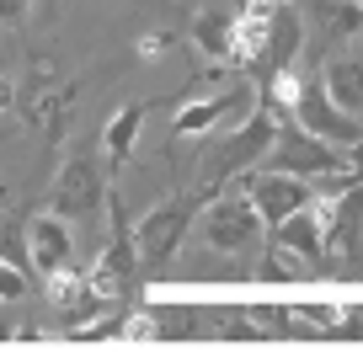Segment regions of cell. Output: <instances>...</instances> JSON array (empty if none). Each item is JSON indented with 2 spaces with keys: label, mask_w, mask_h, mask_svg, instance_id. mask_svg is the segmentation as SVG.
Wrapping results in <instances>:
<instances>
[{
  "label": "cell",
  "mask_w": 363,
  "mask_h": 352,
  "mask_svg": "<svg viewBox=\"0 0 363 352\" xmlns=\"http://www.w3.org/2000/svg\"><path fill=\"white\" fill-rule=\"evenodd\" d=\"M193 219H198V198H171V203L150 208V214L134 225L139 267H145L150 278H160V273H166V261L182 251V235L193 229Z\"/></svg>",
  "instance_id": "obj_1"
},
{
  "label": "cell",
  "mask_w": 363,
  "mask_h": 352,
  "mask_svg": "<svg viewBox=\"0 0 363 352\" xmlns=\"http://www.w3.org/2000/svg\"><path fill=\"white\" fill-rule=\"evenodd\" d=\"M262 166L272 171H294V176H331V171H347V149L342 144H326L320 134H310L305 123L284 118L278 123V139H272L267 160Z\"/></svg>",
  "instance_id": "obj_2"
},
{
  "label": "cell",
  "mask_w": 363,
  "mask_h": 352,
  "mask_svg": "<svg viewBox=\"0 0 363 352\" xmlns=\"http://www.w3.org/2000/svg\"><path fill=\"white\" fill-rule=\"evenodd\" d=\"M235 182H240V193H246L251 203L262 208L267 229H272V225H284L289 214H299L305 203H315V187H310V176H294V171L257 166V171H240Z\"/></svg>",
  "instance_id": "obj_3"
},
{
  "label": "cell",
  "mask_w": 363,
  "mask_h": 352,
  "mask_svg": "<svg viewBox=\"0 0 363 352\" xmlns=\"http://www.w3.org/2000/svg\"><path fill=\"white\" fill-rule=\"evenodd\" d=\"M278 123H284V118L262 102L257 113H251L246 123H240L235 134L214 149V160H208V166H214V171H208V176H214V187L225 182V176H240V171L262 166V160H267V149H272V139H278Z\"/></svg>",
  "instance_id": "obj_4"
},
{
  "label": "cell",
  "mask_w": 363,
  "mask_h": 352,
  "mask_svg": "<svg viewBox=\"0 0 363 352\" xmlns=\"http://www.w3.org/2000/svg\"><path fill=\"white\" fill-rule=\"evenodd\" d=\"M262 235H267V219H262V208L251 203L246 193L208 203V214H203V240H208V251L235 256V251H251Z\"/></svg>",
  "instance_id": "obj_5"
},
{
  "label": "cell",
  "mask_w": 363,
  "mask_h": 352,
  "mask_svg": "<svg viewBox=\"0 0 363 352\" xmlns=\"http://www.w3.org/2000/svg\"><path fill=\"white\" fill-rule=\"evenodd\" d=\"M294 123H305L310 134H320L326 144H342V149L363 144V118L342 113V107L331 102L326 80H305V96H299V113H294Z\"/></svg>",
  "instance_id": "obj_6"
},
{
  "label": "cell",
  "mask_w": 363,
  "mask_h": 352,
  "mask_svg": "<svg viewBox=\"0 0 363 352\" xmlns=\"http://www.w3.org/2000/svg\"><path fill=\"white\" fill-rule=\"evenodd\" d=\"M272 246H284V251H294V256H305L310 267H320V261H326V251H331L320 198H315V203H305L299 214H289L284 225H272Z\"/></svg>",
  "instance_id": "obj_7"
},
{
  "label": "cell",
  "mask_w": 363,
  "mask_h": 352,
  "mask_svg": "<svg viewBox=\"0 0 363 352\" xmlns=\"http://www.w3.org/2000/svg\"><path fill=\"white\" fill-rule=\"evenodd\" d=\"M96 203H102V176H96V166H91L86 155L65 160V166H59V182H54L48 208L65 214V219H80L86 208H96Z\"/></svg>",
  "instance_id": "obj_8"
},
{
  "label": "cell",
  "mask_w": 363,
  "mask_h": 352,
  "mask_svg": "<svg viewBox=\"0 0 363 352\" xmlns=\"http://www.w3.org/2000/svg\"><path fill=\"white\" fill-rule=\"evenodd\" d=\"M27 240H33V267L38 273H59V267H69V251H75V235H69V219L65 214H33L27 219Z\"/></svg>",
  "instance_id": "obj_9"
},
{
  "label": "cell",
  "mask_w": 363,
  "mask_h": 352,
  "mask_svg": "<svg viewBox=\"0 0 363 352\" xmlns=\"http://www.w3.org/2000/svg\"><path fill=\"white\" fill-rule=\"evenodd\" d=\"M134 273H145V267H139V246H134V229H123L118 225V235H113V246L102 251V261H96V267H91V288H96V294L102 299H113L118 288L128 283V278Z\"/></svg>",
  "instance_id": "obj_10"
},
{
  "label": "cell",
  "mask_w": 363,
  "mask_h": 352,
  "mask_svg": "<svg viewBox=\"0 0 363 352\" xmlns=\"http://www.w3.org/2000/svg\"><path fill=\"white\" fill-rule=\"evenodd\" d=\"M272 16H278V0H272V6H246V11L235 16V64L262 69L267 43H272Z\"/></svg>",
  "instance_id": "obj_11"
},
{
  "label": "cell",
  "mask_w": 363,
  "mask_h": 352,
  "mask_svg": "<svg viewBox=\"0 0 363 352\" xmlns=\"http://www.w3.org/2000/svg\"><path fill=\"white\" fill-rule=\"evenodd\" d=\"M320 80H326L331 102H337L342 113L363 118V54H342V59H331Z\"/></svg>",
  "instance_id": "obj_12"
},
{
  "label": "cell",
  "mask_w": 363,
  "mask_h": 352,
  "mask_svg": "<svg viewBox=\"0 0 363 352\" xmlns=\"http://www.w3.org/2000/svg\"><path fill=\"white\" fill-rule=\"evenodd\" d=\"M145 113H150L145 102H128V107H118V113L107 118L102 149H107V166H113V171H123V166H128V155H134V139H139V123H145Z\"/></svg>",
  "instance_id": "obj_13"
},
{
  "label": "cell",
  "mask_w": 363,
  "mask_h": 352,
  "mask_svg": "<svg viewBox=\"0 0 363 352\" xmlns=\"http://www.w3.org/2000/svg\"><path fill=\"white\" fill-rule=\"evenodd\" d=\"M246 102L240 91H225V96H208V102H187L177 113V123H171V134L177 139H198V134H208V128L219 123V118H230L235 107Z\"/></svg>",
  "instance_id": "obj_14"
},
{
  "label": "cell",
  "mask_w": 363,
  "mask_h": 352,
  "mask_svg": "<svg viewBox=\"0 0 363 352\" xmlns=\"http://www.w3.org/2000/svg\"><path fill=\"white\" fill-rule=\"evenodd\" d=\"M299 43H305L299 11L278 6V16H272V43H267V59H262V75H272V69H289V64H294V54H299Z\"/></svg>",
  "instance_id": "obj_15"
},
{
  "label": "cell",
  "mask_w": 363,
  "mask_h": 352,
  "mask_svg": "<svg viewBox=\"0 0 363 352\" xmlns=\"http://www.w3.org/2000/svg\"><path fill=\"white\" fill-rule=\"evenodd\" d=\"M193 43L203 48L208 59H235V16L198 11V22H193Z\"/></svg>",
  "instance_id": "obj_16"
},
{
  "label": "cell",
  "mask_w": 363,
  "mask_h": 352,
  "mask_svg": "<svg viewBox=\"0 0 363 352\" xmlns=\"http://www.w3.org/2000/svg\"><path fill=\"white\" fill-rule=\"evenodd\" d=\"M262 86H267V107H272L278 118H294V113H299V96H305V75H299L294 64H289V69H272Z\"/></svg>",
  "instance_id": "obj_17"
},
{
  "label": "cell",
  "mask_w": 363,
  "mask_h": 352,
  "mask_svg": "<svg viewBox=\"0 0 363 352\" xmlns=\"http://www.w3.org/2000/svg\"><path fill=\"white\" fill-rule=\"evenodd\" d=\"M310 6H315L320 33H326V38H352L363 27V6H358V0H310Z\"/></svg>",
  "instance_id": "obj_18"
},
{
  "label": "cell",
  "mask_w": 363,
  "mask_h": 352,
  "mask_svg": "<svg viewBox=\"0 0 363 352\" xmlns=\"http://www.w3.org/2000/svg\"><path fill=\"white\" fill-rule=\"evenodd\" d=\"M96 288H91V278H80L75 267H59V273H48V299H54L59 310H75L80 299H91Z\"/></svg>",
  "instance_id": "obj_19"
},
{
  "label": "cell",
  "mask_w": 363,
  "mask_h": 352,
  "mask_svg": "<svg viewBox=\"0 0 363 352\" xmlns=\"http://www.w3.org/2000/svg\"><path fill=\"white\" fill-rule=\"evenodd\" d=\"M0 261H11V267L33 273V240H27V225L0 219Z\"/></svg>",
  "instance_id": "obj_20"
},
{
  "label": "cell",
  "mask_w": 363,
  "mask_h": 352,
  "mask_svg": "<svg viewBox=\"0 0 363 352\" xmlns=\"http://www.w3.org/2000/svg\"><path fill=\"white\" fill-rule=\"evenodd\" d=\"M118 341H123V347L160 341V315H155V310H134V315H123V331H118Z\"/></svg>",
  "instance_id": "obj_21"
},
{
  "label": "cell",
  "mask_w": 363,
  "mask_h": 352,
  "mask_svg": "<svg viewBox=\"0 0 363 352\" xmlns=\"http://www.w3.org/2000/svg\"><path fill=\"white\" fill-rule=\"evenodd\" d=\"M160 315V341H187V336H198V315L193 310H155Z\"/></svg>",
  "instance_id": "obj_22"
},
{
  "label": "cell",
  "mask_w": 363,
  "mask_h": 352,
  "mask_svg": "<svg viewBox=\"0 0 363 352\" xmlns=\"http://www.w3.org/2000/svg\"><path fill=\"white\" fill-rule=\"evenodd\" d=\"M22 294H27V273L11 267V261H0V299L11 305V299H22Z\"/></svg>",
  "instance_id": "obj_23"
},
{
  "label": "cell",
  "mask_w": 363,
  "mask_h": 352,
  "mask_svg": "<svg viewBox=\"0 0 363 352\" xmlns=\"http://www.w3.org/2000/svg\"><path fill=\"white\" fill-rule=\"evenodd\" d=\"M257 336H262V331H257V315H251V320H230V326L219 331V341H257Z\"/></svg>",
  "instance_id": "obj_24"
},
{
  "label": "cell",
  "mask_w": 363,
  "mask_h": 352,
  "mask_svg": "<svg viewBox=\"0 0 363 352\" xmlns=\"http://www.w3.org/2000/svg\"><path fill=\"white\" fill-rule=\"evenodd\" d=\"M166 48H171V33H145V38H139V54H145V59L166 54Z\"/></svg>",
  "instance_id": "obj_25"
},
{
  "label": "cell",
  "mask_w": 363,
  "mask_h": 352,
  "mask_svg": "<svg viewBox=\"0 0 363 352\" xmlns=\"http://www.w3.org/2000/svg\"><path fill=\"white\" fill-rule=\"evenodd\" d=\"M33 0H0V22H22Z\"/></svg>",
  "instance_id": "obj_26"
},
{
  "label": "cell",
  "mask_w": 363,
  "mask_h": 352,
  "mask_svg": "<svg viewBox=\"0 0 363 352\" xmlns=\"http://www.w3.org/2000/svg\"><path fill=\"white\" fill-rule=\"evenodd\" d=\"M0 107H11V80L0 75Z\"/></svg>",
  "instance_id": "obj_27"
},
{
  "label": "cell",
  "mask_w": 363,
  "mask_h": 352,
  "mask_svg": "<svg viewBox=\"0 0 363 352\" xmlns=\"http://www.w3.org/2000/svg\"><path fill=\"white\" fill-rule=\"evenodd\" d=\"M0 341H22V336H16V331H11V326H0Z\"/></svg>",
  "instance_id": "obj_28"
},
{
  "label": "cell",
  "mask_w": 363,
  "mask_h": 352,
  "mask_svg": "<svg viewBox=\"0 0 363 352\" xmlns=\"http://www.w3.org/2000/svg\"><path fill=\"white\" fill-rule=\"evenodd\" d=\"M240 6H272V0H240Z\"/></svg>",
  "instance_id": "obj_29"
}]
</instances>
